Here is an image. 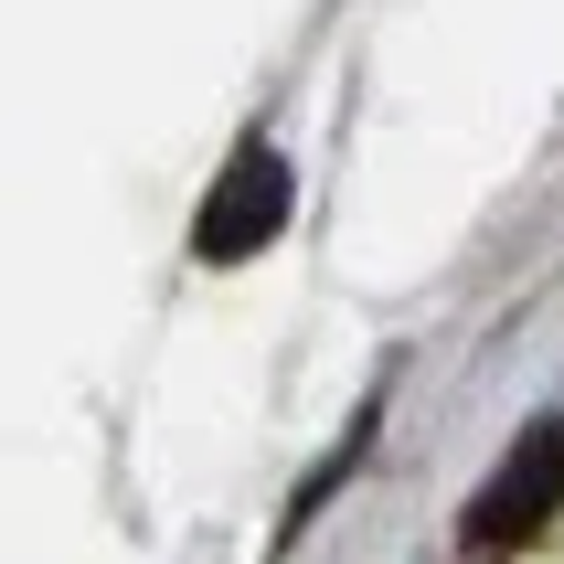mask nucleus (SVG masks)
I'll return each mask as SVG.
<instances>
[{"instance_id":"f257e3e1","label":"nucleus","mask_w":564,"mask_h":564,"mask_svg":"<svg viewBox=\"0 0 564 564\" xmlns=\"http://www.w3.org/2000/svg\"><path fill=\"white\" fill-rule=\"evenodd\" d=\"M278 224H288V160H278V150H235V171L203 192V224H192V246L214 256V267H235V256H256Z\"/></svg>"},{"instance_id":"f03ea898","label":"nucleus","mask_w":564,"mask_h":564,"mask_svg":"<svg viewBox=\"0 0 564 564\" xmlns=\"http://www.w3.org/2000/svg\"><path fill=\"white\" fill-rule=\"evenodd\" d=\"M564 437L554 426H533V437L511 447V469H501V490L469 511V543H533L543 533V511H554V490H564Z\"/></svg>"}]
</instances>
